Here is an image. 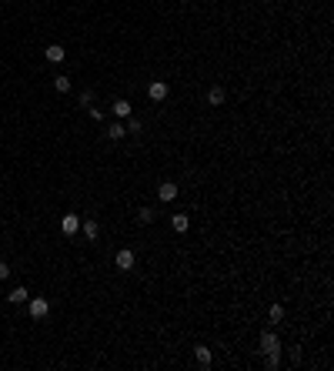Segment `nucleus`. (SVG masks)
Here are the masks:
<instances>
[{"instance_id": "0eeeda50", "label": "nucleus", "mask_w": 334, "mask_h": 371, "mask_svg": "<svg viewBox=\"0 0 334 371\" xmlns=\"http://www.w3.org/2000/svg\"><path fill=\"white\" fill-rule=\"evenodd\" d=\"M44 54H47V60H50V64H60V60L67 57V50H64L60 44H50V47L44 50Z\"/></svg>"}, {"instance_id": "412c9836", "label": "nucleus", "mask_w": 334, "mask_h": 371, "mask_svg": "<svg viewBox=\"0 0 334 371\" xmlns=\"http://www.w3.org/2000/svg\"><path fill=\"white\" fill-rule=\"evenodd\" d=\"M3 278H10V264H3V261H0V281H3Z\"/></svg>"}, {"instance_id": "ddd939ff", "label": "nucleus", "mask_w": 334, "mask_h": 371, "mask_svg": "<svg viewBox=\"0 0 334 371\" xmlns=\"http://www.w3.org/2000/svg\"><path fill=\"white\" fill-rule=\"evenodd\" d=\"M267 321H271V325H281V321H284V308H281V304H271V311H267Z\"/></svg>"}, {"instance_id": "aec40b11", "label": "nucleus", "mask_w": 334, "mask_h": 371, "mask_svg": "<svg viewBox=\"0 0 334 371\" xmlns=\"http://www.w3.org/2000/svg\"><path fill=\"white\" fill-rule=\"evenodd\" d=\"M90 101H94V94H90V90H80V104H84V107H87Z\"/></svg>"}, {"instance_id": "39448f33", "label": "nucleus", "mask_w": 334, "mask_h": 371, "mask_svg": "<svg viewBox=\"0 0 334 371\" xmlns=\"http://www.w3.org/2000/svg\"><path fill=\"white\" fill-rule=\"evenodd\" d=\"M60 231H64V234H77V231H80V217H77V214H64Z\"/></svg>"}, {"instance_id": "9b49d317", "label": "nucleus", "mask_w": 334, "mask_h": 371, "mask_svg": "<svg viewBox=\"0 0 334 371\" xmlns=\"http://www.w3.org/2000/svg\"><path fill=\"white\" fill-rule=\"evenodd\" d=\"M114 117H121V121H124V117H131V104L124 101V97H121V101H114Z\"/></svg>"}, {"instance_id": "423d86ee", "label": "nucleus", "mask_w": 334, "mask_h": 371, "mask_svg": "<svg viewBox=\"0 0 334 371\" xmlns=\"http://www.w3.org/2000/svg\"><path fill=\"white\" fill-rule=\"evenodd\" d=\"M147 97H151V101H164V97H167V84H164V80H154V84L147 87Z\"/></svg>"}, {"instance_id": "f3484780", "label": "nucleus", "mask_w": 334, "mask_h": 371, "mask_svg": "<svg viewBox=\"0 0 334 371\" xmlns=\"http://www.w3.org/2000/svg\"><path fill=\"white\" fill-rule=\"evenodd\" d=\"M54 87L60 90V94H67V90H70V77H64V74H60V77H54Z\"/></svg>"}, {"instance_id": "f8f14e48", "label": "nucleus", "mask_w": 334, "mask_h": 371, "mask_svg": "<svg viewBox=\"0 0 334 371\" xmlns=\"http://www.w3.org/2000/svg\"><path fill=\"white\" fill-rule=\"evenodd\" d=\"M80 231H84V237H90V241H94V237L100 234V224H97V221H84V224H80Z\"/></svg>"}, {"instance_id": "a211bd4d", "label": "nucleus", "mask_w": 334, "mask_h": 371, "mask_svg": "<svg viewBox=\"0 0 334 371\" xmlns=\"http://www.w3.org/2000/svg\"><path fill=\"white\" fill-rule=\"evenodd\" d=\"M137 221H141V224H151V221H154V211H151V207H141V211H137Z\"/></svg>"}, {"instance_id": "1a4fd4ad", "label": "nucleus", "mask_w": 334, "mask_h": 371, "mask_svg": "<svg viewBox=\"0 0 334 371\" xmlns=\"http://www.w3.org/2000/svg\"><path fill=\"white\" fill-rule=\"evenodd\" d=\"M7 301H10V304H23V301H30V291H27V288H13V291L7 294Z\"/></svg>"}, {"instance_id": "2eb2a0df", "label": "nucleus", "mask_w": 334, "mask_h": 371, "mask_svg": "<svg viewBox=\"0 0 334 371\" xmlns=\"http://www.w3.org/2000/svg\"><path fill=\"white\" fill-rule=\"evenodd\" d=\"M194 358H197V365H211V348H194Z\"/></svg>"}, {"instance_id": "20e7f679", "label": "nucleus", "mask_w": 334, "mask_h": 371, "mask_svg": "<svg viewBox=\"0 0 334 371\" xmlns=\"http://www.w3.org/2000/svg\"><path fill=\"white\" fill-rule=\"evenodd\" d=\"M261 351H281V341H278V335H274V331H264V335H261Z\"/></svg>"}, {"instance_id": "dca6fc26", "label": "nucleus", "mask_w": 334, "mask_h": 371, "mask_svg": "<svg viewBox=\"0 0 334 371\" xmlns=\"http://www.w3.org/2000/svg\"><path fill=\"white\" fill-rule=\"evenodd\" d=\"M264 365H267L271 371L281 368V351H267V355H264Z\"/></svg>"}, {"instance_id": "7ed1b4c3", "label": "nucleus", "mask_w": 334, "mask_h": 371, "mask_svg": "<svg viewBox=\"0 0 334 371\" xmlns=\"http://www.w3.org/2000/svg\"><path fill=\"white\" fill-rule=\"evenodd\" d=\"M157 197H161L164 204H170L174 197H177V184H174V181H164V184L157 187Z\"/></svg>"}, {"instance_id": "6ab92c4d", "label": "nucleus", "mask_w": 334, "mask_h": 371, "mask_svg": "<svg viewBox=\"0 0 334 371\" xmlns=\"http://www.w3.org/2000/svg\"><path fill=\"white\" fill-rule=\"evenodd\" d=\"M141 127H144V124L137 121V117H127V131H131V134H141Z\"/></svg>"}, {"instance_id": "9d476101", "label": "nucleus", "mask_w": 334, "mask_h": 371, "mask_svg": "<svg viewBox=\"0 0 334 371\" xmlns=\"http://www.w3.org/2000/svg\"><path fill=\"white\" fill-rule=\"evenodd\" d=\"M224 97H227V94H224V87H211V90H207V104H211V107H221Z\"/></svg>"}, {"instance_id": "6e6552de", "label": "nucleus", "mask_w": 334, "mask_h": 371, "mask_svg": "<svg viewBox=\"0 0 334 371\" xmlns=\"http://www.w3.org/2000/svg\"><path fill=\"white\" fill-rule=\"evenodd\" d=\"M170 227H174L177 234H184V231L190 227V217H187V214H174V217H170Z\"/></svg>"}, {"instance_id": "f03ea898", "label": "nucleus", "mask_w": 334, "mask_h": 371, "mask_svg": "<svg viewBox=\"0 0 334 371\" xmlns=\"http://www.w3.org/2000/svg\"><path fill=\"white\" fill-rule=\"evenodd\" d=\"M114 264H117L121 271H131L134 268V251H131V247H121V251L114 254Z\"/></svg>"}, {"instance_id": "f257e3e1", "label": "nucleus", "mask_w": 334, "mask_h": 371, "mask_svg": "<svg viewBox=\"0 0 334 371\" xmlns=\"http://www.w3.org/2000/svg\"><path fill=\"white\" fill-rule=\"evenodd\" d=\"M27 311H30V318H33V321H40V318H47V315H50V304H47V298H30Z\"/></svg>"}, {"instance_id": "4468645a", "label": "nucleus", "mask_w": 334, "mask_h": 371, "mask_svg": "<svg viewBox=\"0 0 334 371\" xmlns=\"http://www.w3.org/2000/svg\"><path fill=\"white\" fill-rule=\"evenodd\" d=\"M124 134H127V127H124L121 121H117V124H111V127H107V137H111V141H121Z\"/></svg>"}]
</instances>
